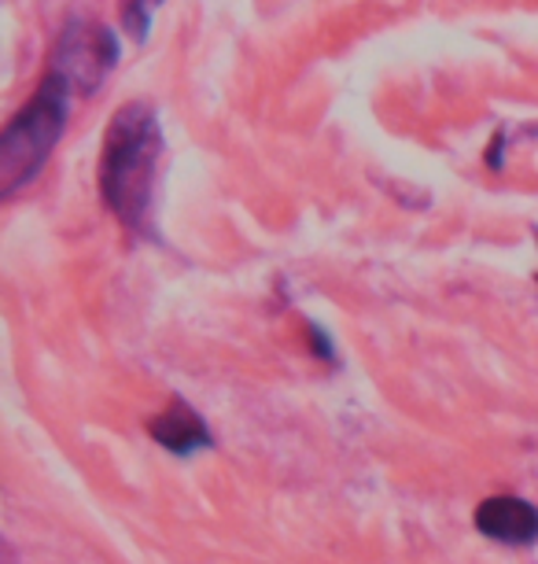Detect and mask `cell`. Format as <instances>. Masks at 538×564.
Instances as JSON below:
<instances>
[{"instance_id": "1", "label": "cell", "mask_w": 538, "mask_h": 564, "mask_svg": "<svg viewBox=\"0 0 538 564\" xmlns=\"http://www.w3.org/2000/svg\"><path fill=\"white\" fill-rule=\"evenodd\" d=\"M163 126L152 104L133 100L114 115L103 137L100 193L103 204L125 229L152 237L155 232V193H160Z\"/></svg>"}, {"instance_id": "2", "label": "cell", "mask_w": 538, "mask_h": 564, "mask_svg": "<svg viewBox=\"0 0 538 564\" xmlns=\"http://www.w3.org/2000/svg\"><path fill=\"white\" fill-rule=\"evenodd\" d=\"M70 82L48 70L37 93L30 97L0 133V196L12 199L26 188L56 152L70 119Z\"/></svg>"}, {"instance_id": "3", "label": "cell", "mask_w": 538, "mask_h": 564, "mask_svg": "<svg viewBox=\"0 0 538 564\" xmlns=\"http://www.w3.org/2000/svg\"><path fill=\"white\" fill-rule=\"evenodd\" d=\"M119 34L111 26L97 23V19L74 15L67 26L59 30L56 52H52V70L70 82L74 93L92 97L103 89L108 74L119 67Z\"/></svg>"}, {"instance_id": "4", "label": "cell", "mask_w": 538, "mask_h": 564, "mask_svg": "<svg viewBox=\"0 0 538 564\" xmlns=\"http://www.w3.org/2000/svg\"><path fill=\"white\" fill-rule=\"evenodd\" d=\"M476 528L494 542L505 546H531L538 539V509L524 498L494 495L476 509Z\"/></svg>"}, {"instance_id": "5", "label": "cell", "mask_w": 538, "mask_h": 564, "mask_svg": "<svg viewBox=\"0 0 538 564\" xmlns=\"http://www.w3.org/2000/svg\"><path fill=\"white\" fill-rule=\"evenodd\" d=\"M147 432H152V440L166 446V451H174V454H196V451H204V446H210V432H207V424L199 421V413L188 406V402H171V410L160 413L152 424H147Z\"/></svg>"}, {"instance_id": "6", "label": "cell", "mask_w": 538, "mask_h": 564, "mask_svg": "<svg viewBox=\"0 0 538 564\" xmlns=\"http://www.w3.org/2000/svg\"><path fill=\"white\" fill-rule=\"evenodd\" d=\"M166 4V0H125L122 8V30L130 34L133 45H144L147 34H152V19L155 12Z\"/></svg>"}]
</instances>
